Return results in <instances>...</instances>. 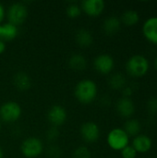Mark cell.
<instances>
[{
  "instance_id": "obj_1",
  "label": "cell",
  "mask_w": 157,
  "mask_h": 158,
  "mask_svg": "<svg viewBox=\"0 0 157 158\" xmlns=\"http://www.w3.org/2000/svg\"><path fill=\"white\" fill-rule=\"evenodd\" d=\"M97 95V86L92 80H82L75 87V96L81 104L92 103Z\"/></svg>"
},
{
  "instance_id": "obj_2",
  "label": "cell",
  "mask_w": 157,
  "mask_h": 158,
  "mask_svg": "<svg viewBox=\"0 0 157 158\" xmlns=\"http://www.w3.org/2000/svg\"><path fill=\"white\" fill-rule=\"evenodd\" d=\"M126 69L130 76L140 78L147 73L149 69V62L145 56L135 55L127 61Z\"/></svg>"
},
{
  "instance_id": "obj_3",
  "label": "cell",
  "mask_w": 157,
  "mask_h": 158,
  "mask_svg": "<svg viewBox=\"0 0 157 158\" xmlns=\"http://www.w3.org/2000/svg\"><path fill=\"white\" fill-rule=\"evenodd\" d=\"M20 149L22 155L25 157L35 158L42 154L43 145L40 139L35 137H30L22 143Z\"/></svg>"
},
{
  "instance_id": "obj_4",
  "label": "cell",
  "mask_w": 157,
  "mask_h": 158,
  "mask_svg": "<svg viewBox=\"0 0 157 158\" xmlns=\"http://www.w3.org/2000/svg\"><path fill=\"white\" fill-rule=\"evenodd\" d=\"M21 115V108L18 103L9 101L0 107V118L3 121L11 123L17 121Z\"/></svg>"
},
{
  "instance_id": "obj_5",
  "label": "cell",
  "mask_w": 157,
  "mask_h": 158,
  "mask_svg": "<svg viewBox=\"0 0 157 158\" xmlns=\"http://www.w3.org/2000/svg\"><path fill=\"white\" fill-rule=\"evenodd\" d=\"M107 143L109 146L117 151H121L129 143V136L122 129L112 130L107 136Z\"/></svg>"
},
{
  "instance_id": "obj_6",
  "label": "cell",
  "mask_w": 157,
  "mask_h": 158,
  "mask_svg": "<svg viewBox=\"0 0 157 158\" xmlns=\"http://www.w3.org/2000/svg\"><path fill=\"white\" fill-rule=\"evenodd\" d=\"M28 16L27 7L22 3L12 4L7 11V19L10 24L19 26L22 24Z\"/></svg>"
},
{
  "instance_id": "obj_7",
  "label": "cell",
  "mask_w": 157,
  "mask_h": 158,
  "mask_svg": "<svg viewBox=\"0 0 157 158\" xmlns=\"http://www.w3.org/2000/svg\"><path fill=\"white\" fill-rule=\"evenodd\" d=\"M81 135L82 139L89 143H95L100 137V130L94 122H86L81 127Z\"/></svg>"
},
{
  "instance_id": "obj_8",
  "label": "cell",
  "mask_w": 157,
  "mask_h": 158,
  "mask_svg": "<svg viewBox=\"0 0 157 158\" xmlns=\"http://www.w3.org/2000/svg\"><path fill=\"white\" fill-rule=\"evenodd\" d=\"M93 66L98 72L102 74H108L114 69L115 66L114 58L106 54L100 55L97 57H95L93 61Z\"/></svg>"
},
{
  "instance_id": "obj_9",
  "label": "cell",
  "mask_w": 157,
  "mask_h": 158,
  "mask_svg": "<svg viewBox=\"0 0 157 158\" xmlns=\"http://www.w3.org/2000/svg\"><path fill=\"white\" fill-rule=\"evenodd\" d=\"M81 8L90 17H97L104 11L105 2L103 0H84L81 2Z\"/></svg>"
},
{
  "instance_id": "obj_10",
  "label": "cell",
  "mask_w": 157,
  "mask_h": 158,
  "mask_svg": "<svg viewBox=\"0 0 157 158\" xmlns=\"http://www.w3.org/2000/svg\"><path fill=\"white\" fill-rule=\"evenodd\" d=\"M47 118L53 126H60L67 119V111L61 106H54L49 109Z\"/></svg>"
},
{
  "instance_id": "obj_11",
  "label": "cell",
  "mask_w": 157,
  "mask_h": 158,
  "mask_svg": "<svg viewBox=\"0 0 157 158\" xmlns=\"http://www.w3.org/2000/svg\"><path fill=\"white\" fill-rule=\"evenodd\" d=\"M117 111L122 118H130L135 112L133 101L129 97H122L117 103Z\"/></svg>"
},
{
  "instance_id": "obj_12",
  "label": "cell",
  "mask_w": 157,
  "mask_h": 158,
  "mask_svg": "<svg viewBox=\"0 0 157 158\" xmlns=\"http://www.w3.org/2000/svg\"><path fill=\"white\" fill-rule=\"evenodd\" d=\"M143 32L148 41L157 44V17L150 18L144 22Z\"/></svg>"
},
{
  "instance_id": "obj_13",
  "label": "cell",
  "mask_w": 157,
  "mask_h": 158,
  "mask_svg": "<svg viewBox=\"0 0 157 158\" xmlns=\"http://www.w3.org/2000/svg\"><path fill=\"white\" fill-rule=\"evenodd\" d=\"M152 140L146 135H138L132 142V147L137 153H146L152 148Z\"/></svg>"
},
{
  "instance_id": "obj_14",
  "label": "cell",
  "mask_w": 157,
  "mask_h": 158,
  "mask_svg": "<svg viewBox=\"0 0 157 158\" xmlns=\"http://www.w3.org/2000/svg\"><path fill=\"white\" fill-rule=\"evenodd\" d=\"M13 83H14V86L19 91L24 92V91H27L31 88V80L27 73L20 71V72H18L14 75Z\"/></svg>"
},
{
  "instance_id": "obj_15",
  "label": "cell",
  "mask_w": 157,
  "mask_h": 158,
  "mask_svg": "<svg viewBox=\"0 0 157 158\" xmlns=\"http://www.w3.org/2000/svg\"><path fill=\"white\" fill-rule=\"evenodd\" d=\"M120 26H121L120 19L117 17L112 16L105 19L103 24V29L106 34L113 35L120 30Z\"/></svg>"
},
{
  "instance_id": "obj_16",
  "label": "cell",
  "mask_w": 157,
  "mask_h": 158,
  "mask_svg": "<svg viewBox=\"0 0 157 158\" xmlns=\"http://www.w3.org/2000/svg\"><path fill=\"white\" fill-rule=\"evenodd\" d=\"M18 35L17 26L8 23H6L0 27V39L4 41H11L16 38Z\"/></svg>"
},
{
  "instance_id": "obj_17",
  "label": "cell",
  "mask_w": 157,
  "mask_h": 158,
  "mask_svg": "<svg viewBox=\"0 0 157 158\" xmlns=\"http://www.w3.org/2000/svg\"><path fill=\"white\" fill-rule=\"evenodd\" d=\"M77 44L81 47H89L93 41L92 33L86 29H80L75 35Z\"/></svg>"
},
{
  "instance_id": "obj_18",
  "label": "cell",
  "mask_w": 157,
  "mask_h": 158,
  "mask_svg": "<svg viewBox=\"0 0 157 158\" xmlns=\"http://www.w3.org/2000/svg\"><path fill=\"white\" fill-rule=\"evenodd\" d=\"M141 128L142 126L140 121L134 118L128 119L124 124V131L128 134L129 137L138 136L141 131Z\"/></svg>"
},
{
  "instance_id": "obj_19",
  "label": "cell",
  "mask_w": 157,
  "mask_h": 158,
  "mask_svg": "<svg viewBox=\"0 0 157 158\" xmlns=\"http://www.w3.org/2000/svg\"><path fill=\"white\" fill-rule=\"evenodd\" d=\"M68 66L74 70H83L87 66L86 58L80 54L72 55L68 59Z\"/></svg>"
},
{
  "instance_id": "obj_20",
  "label": "cell",
  "mask_w": 157,
  "mask_h": 158,
  "mask_svg": "<svg viewBox=\"0 0 157 158\" xmlns=\"http://www.w3.org/2000/svg\"><path fill=\"white\" fill-rule=\"evenodd\" d=\"M108 84L113 90L123 89L126 85V78L122 73H119V72L115 73L109 78Z\"/></svg>"
},
{
  "instance_id": "obj_21",
  "label": "cell",
  "mask_w": 157,
  "mask_h": 158,
  "mask_svg": "<svg viewBox=\"0 0 157 158\" xmlns=\"http://www.w3.org/2000/svg\"><path fill=\"white\" fill-rule=\"evenodd\" d=\"M140 19L139 14L137 11L135 10H127L126 12L123 13L122 17H121V20L125 25L128 26H132L135 25Z\"/></svg>"
},
{
  "instance_id": "obj_22",
  "label": "cell",
  "mask_w": 157,
  "mask_h": 158,
  "mask_svg": "<svg viewBox=\"0 0 157 158\" xmlns=\"http://www.w3.org/2000/svg\"><path fill=\"white\" fill-rule=\"evenodd\" d=\"M92 155L90 150L85 146H79L73 152L72 158H91Z\"/></svg>"
},
{
  "instance_id": "obj_23",
  "label": "cell",
  "mask_w": 157,
  "mask_h": 158,
  "mask_svg": "<svg viewBox=\"0 0 157 158\" xmlns=\"http://www.w3.org/2000/svg\"><path fill=\"white\" fill-rule=\"evenodd\" d=\"M67 15L69 17V18H72V19H75V18H78L81 13V8L80 6L76 5V4H71L69 5L68 7H67Z\"/></svg>"
},
{
  "instance_id": "obj_24",
  "label": "cell",
  "mask_w": 157,
  "mask_h": 158,
  "mask_svg": "<svg viewBox=\"0 0 157 158\" xmlns=\"http://www.w3.org/2000/svg\"><path fill=\"white\" fill-rule=\"evenodd\" d=\"M62 155V151L59 146L52 144L47 149V156L50 158H60Z\"/></svg>"
},
{
  "instance_id": "obj_25",
  "label": "cell",
  "mask_w": 157,
  "mask_h": 158,
  "mask_svg": "<svg viewBox=\"0 0 157 158\" xmlns=\"http://www.w3.org/2000/svg\"><path fill=\"white\" fill-rule=\"evenodd\" d=\"M60 135L59 130L57 127L56 126H52L50 129H48L47 132H46V139L49 142H55Z\"/></svg>"
},
{
  "instance_id": "obj_26",
  "label": "cell",
  "mask_w": 157,
  "mask_h": 158,
  "mask_svg": "<svg viewBox=\"0 0 157 158\" xmlns=\"http://www.w3.org/2000/svg\"><path fill=\"white\" fill-rule=\"evenodd\" d=\"M147 110L151 115L157 114V97L153 96L147 102Z\"/></svg>"
},
{
  "instance_id": "obj_27",
  "label": "cell",
  "mask_w": 157,
  "mask_h": 158,
  "mask_svg": "<svg viewBox=\"0 0 157 158\" xmlns=\"http://www.w3.org/2000/svg\"><path fill=\"white\" fill-rule=\"evenodd\" d=\"M121 155L123 158H135L137 156V152L132 146H126L121 150Z\"/></svg>"
},
{
  "instance_id": "obj_28",
  "label": "cell",
  "mask_w": 157,
  "mask_h": 158,
  "mask_svg": "<svg viewBox=\"0 0 157 158\" xmlns=\"http://www.w3.org/2000/svg\"><path fill=\"white\" fill-rule=\"evenodd\" d=\"M4 15H5V10H4V7H3V6L0 4V22L3 20V19H4Z\"/></svg>"
},
{
  "instance_id": "obj_29",
  "label": "cell",
  "mask_w": 157,
  "mask_h": 158,
  "mask_svg": "<svg viewBox=\"0 0 157 158\" xmlns=\"http://www.w3.org/2000/svg\"><path fill=\"white\" fill-rule=\"evenodd\" d=\"M5 49H6V44H5V43H4L2 40H0V55L5 51Z\"/></svg>"
},
{
  "instance_id": "obj_30",
  "label": "cell",
  "mask_w": 157,
  "mask_h": 158,
  "mask_svg": "<svg viewBox=\"0 0 157 158\" xmlns=\"http://www.w3.org/2000/svg\"><path fill=\"white\" fill-rule=\"evenodd\" d=\"M4 157V154H3V150H2V148L0 147V158H3Z\"/></svg>"
},
{
  "instance_id": "obj_31",
  "label": "cell",
  "mask_w": 157,
  "mask_h": 158,
  "mask_svg": "<svg viewBox=\"0 0 157 158\" xmlns=\"http://www.w3.org/2000/svg\"><path fill=\"white\" fill-rule=\"evenodd\" d=\"M155 69H157V56L155 57Z\"/></svg>"
},
{
  "instance_id": "obj_32",
  "label": "cell",
  "mask_w": 157,
  "mask_h": 158,
  "mask_svg": "<svg viewBox=\"0 0 157 158\" xmlns=\"http://www.w3.org/2000/svg\"><path fill=\"white\" fill-rule=\"evenodd\" d=\"M0 27H1V25H0Z\"/></svg>"
}]
</instances>
